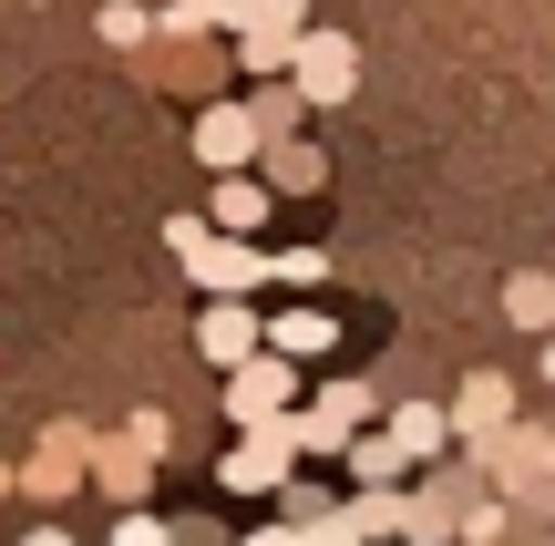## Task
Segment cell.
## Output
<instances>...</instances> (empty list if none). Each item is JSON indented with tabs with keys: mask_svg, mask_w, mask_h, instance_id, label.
Masks as SVG:
<instances>
[{
	"mask_svg": "<svg viewBox=\"0 0 555 546\" xmlns=\"http://www.w3.org/2000/svg\"><path fill=\"white\" fill-rule=\"evenodd\" d=\"M288 403H298V361H278V351H258V361L227 382V412H237L247 433H278V423H288Z\"/></svg>",
	"mask_w": 555,
	"mask_h": 546,
	"instance_id": "6da1fadb",
	"label": "cell"
},
{
	"mask_svg": "<svg viewBox=\"0 0 555 546\" xmlns=\"http://www.w3.org/2000/svg\"><path fill=\"white\" fill-rule=\"evenodd\" d=\"M298 103H350L360 93V41L350 31H309L298 41V82H288Z\"/></svg>",
	"mask_w": 555,
	"mask_h": 546,
	"instance_id": "7a4b0ae2",
	"label": "cell"
},
{
	"mask_svg": "<svg viewBox=\"0 0 555 546\" xmlns=\"http://www.w3.org/2000/svg\"><path fill=\"white\" fill-rule=\"evenodd\" d=\"M258 341H268V320H258L247 300H217V309L196 320V351H206V361H227V371H247V361H258Z\"/></svg>",
	"mask_w": 555,
	"mask_h": 546,
	"instance_id": "3957f363",
	"label": "cell"
},
{
	"mask_svg": "<svg viewBox=\"0 0 555 546\" xmlns=\"http://www.w3.org/2000/svg\"><path fill=\"white\" fill-rule=\"evenodd\" d=\"M288 474H298V444H288V423H278V433H247V444L237 454H227V485H237V495H288Z\"/></svg>",
	"mask_w": 555,
	"mask_h": 546,
	"instance_id": "277c9868",
	"label": "cell"
},
{
	"mask_svg": "<svg viewBox=\"0 0 555 546\" xmlns=\"http://www.w3.org/2000/svg\"><path fill=\"white\" fill-rule=\"evenodd\" d=\"M298 41H309L298 0H268V11H258V21L237 31V62H247V73H278V62H298Z\"/></svg>",
	"mask_w": 555,
	"mask_h": 546,
	"instance_id": "5b68a950",
	"label": "cell"
},
{
	"mask_svg": "<svg viewBox=\"0 0 555 546\" xmlns=\"http://www.w3.org/2000/svg\"><path fill=\"white\" fill-rule=\"evenodd\" d=\"M258 144H268V135H258V114H247V103H206V114H196V155L227 165V176H237Z\"/></svg>",
	"mask_w": 555,
	"mask_h": 546,
	"instance_id": "8992f818",
	"label": "cell"
},
{
	"mask_svg": "<svg viewBox=\"0 0 555 546\" xmlns=\"http://www.w3.org/2000/svg\"><path fill=\"white\" fill-rule=\"evenodd\" d=\"M330 341H339L330 309H278V320H268V351H278V361H319Z\"/></svg>",
	"mask_w": 555,
	"mask_h": 546,
	"instance_id": "52a82bcc",
	"label": "cell"
},
{
	"mask_svg": "<svg viewBox=\"0 0 555 546\" xmlns=\"http://www.w3.org/2000/svg\"><path fill=\"white\" fill-rule=\"evenodd\" d=\"M504 412H515V382L504 371H474L463 403H453V433H504Z\"/></svg>",
	"mask_w": 555,
	"mask_h": 546,
	"instance_id": "ba28073f",
	"label": "cell"
},
{
	"mask_svg": "<svg viewBox=\"0 0 555 546\" xmlns=\"http://www.w3.org/2000/svg\"><path fill=\"white\" fill-rule=\"evenodd\" d=\"M504 320L515 330H555V268H515V279H504Z\"/></svg>",
	"mask_w": 555,
	"mask_h": 546,
	"instance_id": "9c48e42d",
	"label": "cell"
},
{
	"mask_svg": "<svg viewBox=\"0 0 555 546\" xmlns=\"http://www.w3.org/2000/svg\"><path fill=\"white\" fill-rule=\"evenodd\" d=\"M247 227H268V186L258 176H227L217 186V238H247Z\"/></svg>",
	"mask_w": 555,
	"mask_h": 546,
	"instance_id": "30bf717a",
	"label": "cell"
},
{
	"mask_svg": "<svg viewBox=\"0 0 555 546\" xmlns=\"http://www.w3.org/2000/svg\"><path fill=\"white\" fill-rule=\"evenodd\" d=\"M319 176H330V155H319V144H298V135H288V144H268V186H288V196H309Z\"/></svg>",
	"mask_w": 555,
	"mask_h": 546,
	"instance_id": "8fae6325",
	"label": "cell"
},
{
	"mask_svg": "<svg viewBox=\"0 0 555 546\" xmlns=\"http://www.w3.org/2000/svg\"><path fill=\"white\" fill-rule=\"evenodd\" d=\"M494 465L515 474V485H535V495H545V465H555V444H545V433H494Z\"/></svg>",
	"mask_w": 555,
	"mask_h": 546,
	"instance_id": "7c38bea8",
	"label": "cell"
},
{
	"mask_svg": "<svg viewBox=\"0 0 555 546\" xmlns=\"http://www.w3.org/2000/svg\"><path fill=\"white\" fill-rule=\"evenodd\" d=\"M401 465H412V454H401L391 433H350V474H360V485H391Z\"/></svg>",
	"mask_w": 555,
	"mask_h": 546,
	"instance_id": "4fadbf2b",
	"label": "cell"
},
{
	"mask_svg": "<svg viewBox=\"0 0 555 546\" xmlns=\"http://www.w3.org/2000/svg\"><path fill=\"white\" fill-rule=\"evenodd\" d=\"M442 433H453V412H433V403H412V412H401V423H391V444H401V454H412V465H422V454H433Z\"/></svg>",
	"mask_w": 555,
	"mask_h": 546,
	"instance_id": "5bb4252c",
	"label": "cell"
},
{
	"mask_svg": "<svg viewBox=\"0 0 555 546\" xmlns=\"http://www.w3.org/2000/svg\"><path fill=\"white\" fill-rule=\"evenodd\" d=\"M93 474H103V495H114V506H134V495H144V454H134V444H103Z\"/></svg>",
	"mask_w": 555,
	"mask_h": 546,
	"instance_id": "9a60e30c",
	"label": "cell"
},
{
	"mask_svg": "<svg viewBox=\"0 0 555 546\" xmlns=\"http://www.w3.org/2000/svg\"><path fill=\"white\" fill-rule=\"evenodd\" d=\"M319 412H330L339 433H360V423H371L380 403H371V382H330V392H319Z\"/></svg>",
	"mask_w": 555,
	"mask_h": 546,
	"instance_id": "2e32d148",
	"label": "cell"
},
{
	"mask_svg": "<svg viewBox=\"0 0 555 546\" xmlns=\"http://www.w3.org/2000/svg\"><path fill=\"white\" fill-rule=\"evenodd\" d=\"M247 114H258V135H268V144H288V135H298V93H258Z\"/></svg>",
	"mask_w": 555,
	"mask_h": 546,
	"instance_id": "e0dca14e",
	"label": "cell"
},
{
	"mask_svg": "<svg viewBox=\"0 0 555 546\" xmlns=\"http://www.w3.org/2000/svg\"><path fill=\"white\" fill-rule=\"evenodd\" d=\"M144 31H155V21H144L134 0H103V41H114V52H124V41H144Z\"/></svg>",
	"mask_w": 555,
	"mask_h": 546,
	"instance_id": "ac0fdd59",
	"label": "cell"
},
{
	"mask_svg": "<svg viewBox=\"0 0 555 546\" xmlns=\"http://www.w3.org/2000/svg\"><path fill=\"white\" fill-rule=\"evenodd\" d=\"M319 268H330V258H319V247H288V258H268V279H298V289H309Z\"/></svg>",
	"mask_w": 555,
	"mask_h": 546,
	"instance_id": "d6986e66",
	"label": "cell"
},
{
	"mask_svg": "<svg viewBox=\"0 0 555 546\" xmlns=\"http://www.w3.org/2000/svg\"><path fill=\"white\" fill-rule=\"evenodd\" d=\"M114 546H176V536H165L155 516H124V526H114Z\"/></svg>",
	"mask_w": 555,
	"mask_h": 546,
	"instance_id": "ffe728a7",
	"label": "cell"
},
{
	"mask_svg": "<svg viewBox=\"0 0 555 546\" xmlns=\"http://www.w3.org/2000/svg\"><path fill=\"white\" fill-rule=\"evenodd\" d=\"M237 546H309L298 526H258V536H237Z\"/></svg>",
	"mask_w": 555,
	"mask_h": 546,
	"instance_id": "44dd1931",
	"label": "cell"
},
{
	"mask_svg": "<svg viewBox=\"0 0 555 546\" xmlns=\"http://www.w3.org/2000/svg\"><path fill=\"white\" fill-rule=\"evenodd\" d=\"M21 546H73V536H62V526H31V536H21Z\"/></svg>",
	"mask_w": 555,
	"mask_h": 546,
	"instance_id": "7402d4cb",
	"label": "cell"
},
{
	"mask_svg": "<svg viewBox=\"0 0 555 546\" xmlns=\"http://www.w3.org/2000/svg\"><path fill=\"white\" fill-rule=\"evenodd\" d=\"M545 382H555V341H545Z\"/></svg>",
	"mask_w": 555,
	"mask_h": 546,
	"instance_id": "603a6c76",
	"label": "cell"
}]
</instances>
